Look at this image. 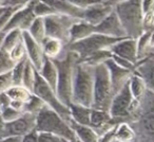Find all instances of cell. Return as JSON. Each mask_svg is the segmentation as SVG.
<instances>
[{"instance_id": "cell-1", "label": "cell", "mask_w": 154, "mask_h": 142, "mask_svg": "<svg viewBox=\"0 0 154 142\" xmlns=\"http://www.w3.org/2000/svg\"><path fill=\"white\" fill-rule=\"evenodd\" d=\"M52 60L55 64L58 73L56 95L62 104L69 107L72 104V87L75 66L79 60V57L74 52L66 50L63 57H58Z\"/></svg>"}, {"instance_id": "cell-2", "label": "cell", "mask_w": 154, "mask_h": 142, "mask_svg": "<svg viewBox=\"0 0 154 142\" xmlns=\"http://www.w3.org/2000/svg\"><path fill=\"white\" fill-rule=\"evenodd\" d=\"M94 67L82 60L75 66L72 87V103L92 108Z\"/></svg>"}, {"instance_id": "cell-3", "label": "cell", "mask_w": 154, "mask_h": 142, "mask_svg": "<svg viewBox=\"0 0 154 142\" xmlns=\"http://www.w3.org/2000/svg\"><path fill=\"white\" fill-rule=\"evenodd\" d=\"M114 11L124 28L127 37L138 39L143 33L141 1H122L114 5Z\"/></svg>"}, {"instance_id": "cell-4", "label": "cell", "mask_w": 154, "mask_h": 142, "mask_svg": "<svg viewBox=\"0 0 154 142\" xmlns=\"http://www.w3.org/2000/svg\"><path fill=\"white\" fill-rule=\"evenodd\" d=\"M35 131L37 133L53 134L66 141H77L70 124L48 106H45L36 115Z\"/></svg>"}, {"instance_id": "cell-5", "label": "cell", "mask_w": 154, "mask_h": 142, "mask_svg": "<svg viewBox=\"0 0 154 142\" xmlns=\"http://www.w3.org/2000/svg\"><path fill=\"white\" fill-rule=\"evenodd\" d=\"M114 91L110 80L109 70L103 64L94 67V87H93L92 108L109 112Z\"/></svg>"}, {"instance_id": "cell-6", "label": "cell", "mask_w": 154, "mask_h": 142, "mask_svg": "<svg viewBox=\"0 0 154 142\" xmlns=\"http://www.w3.org/2000/svg\"><path fill=\"white\" fill-rule=\"evenodd\" d=\"M120 40H122V39L108 37L105 36V35L94 33V34L82 39V40L69 44L66 46V50L76 53L79 57V60H84L88 58L89 56L96 53V52L110 49L112 46H114Z\"/></svg>"}, {"instance_id": "cell-7", "label": "cell", "mask_w": 154, "mask_h": 142, "mask_svg": "<svg viewBox=\"0 0 154 142\" xmlns=\"http://www.w3.org/2000/svg\"><path fill=\"white\" fill-rule=\"evenodd\" d=\"M33 95H37L45 104V106H48L52 110H54L56 114L59 115L68 123L71 121V115L69 107L59 101V99L56 95V92L41 79L39 73H37L36 82H35V86L34 89H33Z\"/></svg>"}, {"instance_id": "cell-8", "label": "cell", "mask_w": 154, "mask_h": 142, "mask_svg": "<svg viewBox=\"0 0 154 142\" xmlns=\"http://www.w3.org/2000/svg\"><path fill=\"white\" fill-rule=\"evenodd\" d=\"M76 21L77 20L74 18L59 15V14L48 16V17L43 18L45 36H47V38L57 39V40L61 41L62 44H69L70 28Z\"/></svg>"}, {"instance_id": "cell-9", "label": "cell", "mask_w": 154, "mask_h": 142, "mask_svg": "<svg viewBox=\"0 0 154 142\" xmlns=\"http://www.w3.org/2000/svg\"><path fill=\"white\" fill-rule=\"evenodd\" d=\"M138 103L133 99L131 95L129 82L125 85L112 100L111 106H110L109 114L111 118L113 119H122L130 116L132 110L135 108V104Z\"/></svg>"}, {"instance_id": "cell-10", "label": "cell", "mask_w": 154, "mask_h": 142, "mask_svg": "<svg viewBox=\"0 0 154 142\" xmlns=\"http://www.w3.org/2000/svg\"><path fill=\"white\" fill-rule=\"evenodd\" d=\"M35 123H36V116L35 115L23 112V115L17 120L10 123H5V129H3L2 135L0 137V140L10 137L22 138L26 134L34 131Z\"/></svg>"}, {"instance_id": "cell-11", "label": "cell", "mask_w": 154, "mask_h": 142, "mask_svg": "<svg viewBox=\"0 0 154 142\" xmlns=\"http://www.w3.org/2000/svg\"><path fill=\"white\" fill-rule=\"evenodd\" d=\"M34 5L35 1H28V3L23 8L15 12L2 33H8L12 30H16V29L22 31V32L28 31L36 18L34 12H33Z\"/></svg>"}, {"instance_id": "cell-12", "label": "cell", "mask_w": 154, "mask_h": 142, "mask_svg": "<svg viewBox=\"0 0 154 142\" xmlns=\"http://www.w3.org/2000/svg\"><path fill=\"white\" fill-rule=\"evenodd\" d=\"M95 33L108 37H113V38H128L115 11L109 14L98 26L95 27Z\"/></svg>"}, {"instance_id": "cell-13", "label": "cell", "mask_w": 154, "mask_h": 142, "mask_svg": "<svg viewBox=\"0 0 154 142\" xmlns=\"http://www.w3.org/2000/svg\"><path fill=\"white\" fill-rule=\"evenodd\" d=\"M114 5L115 3H112L110 1H105V2L99 1L85 10L82 20L93 27L98 26L109 14L114 11Z\"/></svg>"}, {"instance_id": "cell-14", "label": "cell", "mask_w": 154, "mask_h": 142, "mask_svg": "<svg viewBox=\"0 0 154 142\" xmlns=\"http://www.w3.org/2000/svg\"><path fill=\"white\" fill-rule=\"evenodd\" d=\"M105 65L107 66L108 70H109L110 74V80L112 83V87H113L114 95L118 92L119 90H122V88L130 81L131 76H132L134 71L127 70L122 67H119L118 65H116L113 62V60H108L107 62H105Z\"/></svg>"}, {"instance_id": "cell-15", "label": "cell", "mask_w": 154, "mask_h": 142, "mask_svg": "<svg viewBox=\"0 0 154 142\" xmlns=\"http://www.w3.org/2000/svg\"><path fill=\"white\" fill-rule=\"evenodd\" d=\"M22 40H23L24 47H26L28 60L32 63L35 69L39 71L42 67L43 60L45 57L42 50V46L37 43L36 40H34L32 36L28 33V31L22 32Z\"/></svg>"}, {"instance_id": "cell-16", "label": "cell", "mask_w": 154, "mask_h": 142, "mask_svg": "<svg viewBox=\"0 0 154 142\" xmlns=\"http://www.w3.org/2000/svg\"><path fill=\"white\" fill-rule=\"evenodd\" d=\"M110 51L113 55H116L120 58L136 65L137 62V39L125 38L118 41L110 48Z\"/></svg>"}, {"instance_id": "cell-17", "label": "cell", "mask_w": 154, "mask_h": 142, "mask_svg": "<svg viewBox=\"0 0 154 142\" xmlns=\"http://www.w3.org/2000/svg\"><path fill=\"white\" fill-rule=\"evenodd\" d=\"M45 2L53 8L56 14L59 15L68 16V17L74 18L76 20L84 19V12L85 10L76 7L71 1H60V0H47Z\"/></svg>"}, {"instance_id": "cell-18", "label": "cell", "mask_w": 154, "mask_h": 142, "mask_svg": "<svg viewBox=\"0 0 154 142\" xmlns=\"http://www.w3.org/2000/svg\"><path fill=\"white\" fill-rule=\"evenodd\" d=\"M138 133L141 142H154V111H149L141 117L137 123Z\"/></svg>"}, {"instance_id": "cell-19", "label": "cell", "mask_w": 154, "mask_h": 142, "mask_svg": "<svg viewBox=\"0 0 154 142\" xmlns=\"http://www.w3.org/2000/svg\"><path fill=\"white\" fill-rule=\"evenodd\" d=\"M95 33V27L89 24L84 20H77L72 24L69 32V44L82 40ZM68 44V45H69Z\"/></svg>"}, {"instance_id": "cell-20", "label": "cell", "mask_w": 154, "mask_h": 142, "mask_svg": "<svg viewBox=\"0 0 154 142\" xmlns=\"http://www.w3.org/2000/svg\"><path fill=\"white\" fill-rule=\"evenodd\" d=\"M38 73H39V76H41V79L56 92L58 73H57V69H56L55 64H54L51 58L45 56V60H43V65L40 70L38 71Z\"/></svg>"}, {"instance_id": "cell-21", "label": "cell", "mask_w": 154, "mask_h": 142, "mask_svg": "<svg viewBox=\"0 0 154 142\" xmlns=\"http://www.w3.org/2000/svg\"><path fill=\"white\" fill-rule=\"evenodd\" d=\"M134 73L143 79L147 90L154 93V60L148 58V60L141 63L138 67H135Z\"/></svg>"}, {"instance_id": "cell-22", "label": "cell", "mask_w": 154, "mask_h": 142, "mask_svg": "<svg viewBox=\"0 0 154 142\" xmlns=\"http://www.w3.org/2000/svg\"><path fill=\"white\" fill-rule=\"evenodd\" d=\"M69 124L74 131L76 140L78 142H99V135L92 127L79 125L73 122L72 120L69 122Z\"/></svg>"}, {"instance_id": "cell-23", "label": "cell", "mask_w": 154, "mask_h": 142, "mask_svg": "<svg viewBox=\"0 0 154 142\" xmlns=\"http://www.w3.org/2000/svg\"><path fill=\"white\" fill-rule=\"evenodd\" d=\"M113 120L110 116L109 112L103 111V110H97L93 109L91 111V119H90V127H92L97 134H98L99 129H103L108 131L111 128L113 125H110V122Z\"/></svg>"}, {"instance_id": "cell-24", "label": "cell", "mask_w": 154, "mask_h": 142, "mask_svg": "<svg viewBox=\"0 0 154 142\" xmlns=\"http://www.w3.org/2000/svg\"><path fill=\"white\" fill-rule=\"evenodd\" d=\"M69 109H70L71 120H72L73 122L77 123V124H79V125L90 126V119H91L92 108L72 103L69 106Z\"/></svg>"}, {"instance_id": "cell-25", "label": "cell", "mask_w": 154, "mask_h": 142, "mask_svg": "<svg viewBox=\"0 0 154 142\" xmlns=\"http://www.w3.org/2000/svg\"><path fill=\"white\" fill-rule=\"evenodd\" d=\"M41 46H42L45 56L51 58V60L58 58L63 51V44L57 39L45 38Z\"/></svg>"}, {"instance_id": "cell-26", "label": "cell", "mask_w": 154, "mask_h": 142, "mask_svg": "<svg viewBox=\"0 0 154 142\" xmlns=\"http://www.w3.org/2000/svg\"><path fill=\"white\" fill-rule=\"evenodd\" d=\"M129 87H130V91H131V95H132L133 99L136 102L140 101L141 98L145 95L146 90H147L145 82L143 81V79L139 76H137L136 73H134V72H133L130 81H129Z\"/></svg>"}, {"instance_id": "cell-27", "label": "cell", "mask_w": 154, "mask_h": 142, "mask_svg": "<svg viewBox=\"0 0 154 142\" xmlns=\"http://www.w3.org/2000/svg\"><path fill=\"white\" fill-rule=\"evenodd\" d=\"M37 73H38V71L35 69V67L32 65V63L28 60L26 63V67H24L23 76H22V86L26 89H28L31 93H33Z\"/></svg>"}, {"instance_id": "cell-28", "label": "cell", "mask_w": 154, "mask_h": 142, "mask_svg": "<svg viewBox=\"0 0 154 142\" xmlns=\"http://www.w3.org/2000/svg\"><path fill=\"white\" fill-rule=\"evenodd\" d=\"M28 33L32 36V38L34 39V40H36L38 44L42 45L45 39L47 38V36H45L43 18H35L33 24H31L30 29L28 30Z\"/></svg>"}, {"instance_id": "cell-29", "label": "cell", "mask_w": 154, "mask_h": 142, "mask_svg": "<svg viewBox=\"0 0 154 142\" xmlns=\"http://www.w3.org/2000/svg\"><path fill=\"white\" fill-rule=\"evenodd\" d=\"M21 40H22V31L18 30V29L10 31V32L5 33V36L2 44V49L1 50H3L7 53H10Z\"/></svg>"}, {"instance_id": "cell-30", "label": "cell", "mask_w": 154, "mask_h": 142, "mask_svg": "<svg viewBox=\"0 0 154 142\" xmlns=\"http://www.w3.org/2000/svg\"><path fill=\"white\" fill-rule=\"evenodd\" d=\"M135 131L128 123L122 122L116 126V140L119 142H134Z\"/></svg>"}, {"instance_id": "cell-31", "label": "cell", "mask_w": 154, "mask_h": 142, "mask_svg": "<svg viewBox=\"0 0 154 142\" xmlns=\"http://www.w3.org/2000/svg\"><path fill=\"white\" fill-rule=\"evenodd\" d=\"M5 93L9 95L12 101H18L22 102V103H26L33 95L23 86H12L11 88L5 91Z\"/></svg>"}, {"instance_id": "cell-32", "label": "cell", "mask_w": 154, "mask_h": 142, "mask_svg": "<svg viewBox=\"0 0 154 142\" xmlns=\"http://www.w3.org/2000/svg\"><path fill=\"white\" fill-rule=\"evenodd\" d=\"M111 58H112V53L110 51V49H108V50H101V51L96 52V53L89 56L88 58L82 60V62H85L87 64L91 65V66L95 67L97 65L103 64L105 62H107L108 60H111Z\"/></svg>"}, {"instance_id": "cell-33", "label": "cell", "mask_w": 154, "mask_h": 142, "mask_svg": "<svg viewBox=\"0 0 154 142\" xmlns=\"http://www.w3.org/2000/svg\"><path fill=\"white\" fill-rule=\"evenodd\" d=\"M45 106V104L39 99L37 95H32L31 98L28 101L24 103V108H23V112L26 114H31V115H35L36 116L41 109Z\"/></svg>"}, {"instance_id": "cell-34", "label": "cell", "mask_w": 154, "mask_h": 142, "mask_svg": "<svg viewBox=\"0 0 154 142\" xmlns=\"http://www.w3.org/2000/svg\"><path fill=\"white\" fill-rule=\"evenodd\" d=\"M33 12L36 18H45L48 16L55 15L56 12L45 1H35Z\"/></svg>"}, {"instance_id": "cell-35", "label": "cell", "mask_w": 154, "mask_h": 142, "mask_svg": "<svg viewBox=\"0 0 154 142\" xmlns=\"http://www.w3.org/2000/svg\"><path fill=\"white\" fill-rule=\"evenodd\" d=\"M26 60H28V57L16 63L13 70L11 71L13 86H22V76H23V71H24Z\"/></svg>"}, {"instance_id": "cell-36", "label": "cell", "mask_w": 154, "mask_h": 142, "mask_svg": "<svg viewBox=\"0 0 154 142\" xmlns=\"http://www.w3.org/2000/svg\"><path fill=\"white\" fill-rule=\"evenodd\" d=\"M15 64L16 63L12 60L9 53L5 52L3 50H0V76L11 72Z\"/></svg>"}, {"instance_id": "cell-37", "label": "cell", "mask_w": 154, "mask_h": 142, "mask_svg": "<svg viewBox=\"0 0 154 142\" xmlns=\"http://www.w3.org/2000/svg\"><path fill=\"white\" fill-rule=\"evenodd\" d=\"M10 57L12 58L14 63H18L20 60H24L26 56V47H24L23 40H21L11 52H10Z\"/></svg>"}, {"instance_id": "cell-38", "label": "cell", "mask_w": 154, "mask_h": 142, "mask_svg": "<svg viewBox=\"0 0 154 142\" xmlns=\"http://www.w3.org/2000/svg\"><path fill=\"white\" fill-rule=\"evenodd\" d=\"M0 114H1V118L3 119V121H5V123H10V122H13V121L17 120L18 118H20V117L23 115V112L18 111V110L12 108L11 106H9V107L1 110Z\"/></svg>"}, {"instance_id": "cell-39", "label": "cell", "mask_w": 154, "mask_h": 142, "mask_svg": "<svg viewBox=\"0 0 154 142\" xmlns=\"http://www.w3.org/2000/svg\"><path fill=\"white\" fill-rule=\"evenodd\" d=\"M152 30L150 31H146L143 34L140 35L138 39H137V56H139V54H141L147 47L149 46V40H150V36H151Z\"/></svg>"}, {"instance_id": "cell-40", "label": "cell", "mask_w": 154, "mask_h": 142, "mask_svg": "<svg viewBox=\"0 0 154 142\" xmlns=\"http://www.w3.org/2000/svg\"><path fill=\"white\" fill-rule=\"evenodd\" d=\"M12 86H13V81H12L11 72L5 74H1L0 76V93L5 92Z\"/></svg>"}, {"instance_id": "cell-41", "label": "cell", "mask_w": 154, "mask_h": 142, "mask_svg": "<svg viewBox=\"0 0 154 142\" xmlns=\"http://www.w3.org/2000/svg\"><path fill=\"white\" fill-rule=\"evenodd\" d=\"M116 126L113 125L111 128L106 131L103 135L99 137V142H114L116 141Z\"/></svg>"}, {"instance_id": "cell-42", "label": "cell", "mask_w": 154, "mask_h": 142, "mask_svg": "<svg viewBox=\"0 0 154 142\" xmlns=\"http://www.w3.org/2000/svg\"><path fill=\"white\" fill-rule=\"evenodd\" d=\"M62 138L49 133H38V142H63Z\"/></svg>"}, {"instance_id": "cell-43", "label": "cell", "mask_w": 154, "mask_h": 142, "mask_svg": "<svg viewBox=\"0 0 154 142\" xmlns=\"http://www.w3.org/2000/svg\"><path fill=\"white\" fill-rule=\"evenodd\" d=\"M20 142H38V133L36 131H32L21 138Z\"/></svg>"}, {"instance_id": "cell-44", "label": "cell", "mask_w": 154, "mask_h": 142, "mask_svg": "<svg viewBox=\"0 0 154 142\" xmlns=\"http://www.w3.org/2000/svg\"><path fill=\"white\" fill-rule=\"evenodd\" d=\"M11 102H12V100L10 99L7 93L5 92L0 93V109L2 110V109H5V108L9 107V106L11 105Z\"/></svg>"}, {"instance_id": "cell-45", "label": "cell", "mask_w": 154, "mask_h": 142, "mask_svg": "<svg viewBox=\"0 0 154 142\" xmlns=\"http://www.w3.org/2000/svg\"><path fill=\"white\" fill-rule=\"evenodd\" d=\"M20 141H21V138H18V137H10L0 140V142H20Z\"/></svg>"}, {"instance_id": "cell-46", "label": "cell", "mask_w": 154, "mask_h": 142, "mask_svg": "<svg viewBox=\"0 0 154 142\" xmlns=\"http://www.w3.org/2000/svg\"><path fill=\"white\" fill-rule=\"evenodd\" d=\"M5 126V122L3 121V119L1 118V114H0V137H1V135H2Z\"/></svg>"}, {"instance_id": "cell-47", "label": "cell", "mask_w": 154, "mask_h": 142, "mask_svg": "<svg viewBox=\"0 0 154 142\" xmlns=\"http://www.w3.org/2000/svg\"><path fill=\"white\" fill-rule=\"evenodd\" d=\"M149 46H154V29L152 30L151 36H150V40H149Z\"/></svg>"}, {"instance_id": "cell-48", "label": "cell", "mask_w": 154, "mask_h": 142, "mask_svg": "<svg viewBox=\"0 0 154 142\" xmlns=\"http://www.w3.org/2000/svg\"><path fill=\"white\" fill-rule=\"evenodd\" d=\"M5 36V33H0V50L2 49V44H3Z\"/></svg>"}, {"instance_id": "cell-49", "label": "cell", "mask_w": 154, "mask_h": 142, "mask_svg": "<svg viewBox=\"0 0 154 142\" xmlns=\"http://www.w3.org/2000/svg\"><path fill=\"white\" fill-rule=\"evenodd\" d=\"M5 8H3V7H1V8H0V16L2 15V14H3V12H5Z\"/></svg>"}, {"instance_id": "cell-50", "label": "cell", "mask_w": 154, "mask_h": 142, "mask_svg": "<svg viewBox=\"0 0 154 142\" xmlns=\"http://www.w3.org/2000/svg\"><path fill=\"white\" fill-rule=\"evenodd\" d=\"M63 142H77V141H66V140H64Z\"/></svg>"}, {"instance_id": "cell-51", "label": "cell", "mask_w": 154, "mask_h": 142, "mask_svg": "<svg viewBox=\"0 0 154 142\" xmlns=\"http://www.w3.org/2000/svg\"><path fill=\"white\" fill-rule=\"evenodd\" d=\"M114 142H119V141H117V140H116V141H114Z\"/></svg>"}, {"instance_id": "cell-52", "label": "cell", "mask_w": 154, "mask_h": 142, "mask_svg": "<svg viewBox=\"0 0 154 142\" xmlns=\"http://www.w3.org/2000/svg\"><path fill=\"white\" fill-rule=\"evenodd\" d=\"M0 111H1V109H0Z\"/></svg>"}, {"instance_id": "cell-53", "label": "cell", "mask_w": 154, "mask_h": 142, "mask_svg": "<svg viewBox=\"0 0 154 142\" xmlns=\"http://www.w3.org/2000/svg\"><path fill=\"white\" fill-rule=\"evenodd\" d=\"M77 142H78V141H77Z\"/></svg>"}, {"instance_id": "cell-54", "label": "cell", "mask_w": 154, "mask_h": 142, "mask_svg": "<svg viewBox=\"0 0 154 142\" xmlns=\"http://www.w3.org/2000/svg\"><path fill=\"white\" fill-rule=\"evenodd\" d=\"M134 142H135V141H134Z\"/></svg>"}]
</instances>
